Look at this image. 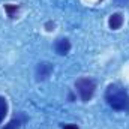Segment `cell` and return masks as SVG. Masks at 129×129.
I'll list each match as a JSON object with an SVG mask.
<instances>
[{"mask_svg": "<svg viewBox=\"0 0 129 129\" xmlns=\"http://www.w3.org/2000/svg\"><path fill=\"white\" fill-rule=\"evenodd\" d=\"M54 71V66L50 63V62H39L36 69H35V75H36V80L38 81H45L51 72Z\"/></svg>", "mask_w": 129, "mask_h": 129, "instance_id": "3957f363", "label": "cell"}, {"mask_svg": "<svg viewBox=\"0 0 129 129\" xmlns=\"http://www.w3.org/2000/svg\"><path fill=\"white\" fill-rule=\"evenodd\" d=\"M75 89L83 102H89L96 92V83L92 78H80L75 81Z\"/></svg>", "mask_w": 129, "mask_h": 129, "instance_id": "7a4b0ae2", "label": "cell"}, {"mask_svg": "<svg viewBox=\"0 0 129 129\" xmlns=\"http://www.w3.org/2000/svg\"><path fill=\"white\" fill-rule=\"evenodd\" d=\"M105 101L113 110L129 113V93L122 86L110 84L105 90Z\"/></svg>", "mask_w": 129, "mask_h": 129, "instance_id": "6da1fadb", "label": "cell"}, {"mask_svg": "<svg viewBox=\"0 0 129 129\" xmlns=\"http://www.w3.org/2000/svg\"><path fill=\"white\" fill-rule=\"evenodd\" d=\"M123 24V15L122 14H113L108 20V26L111 30H119Z\"/></svg>", "mask_w": 129, "mask_h": 129, "instance_id": "5b68a950", "label": "cell"}, {"mask_svg": "<svg viewBox=\"0 0 129 129\" xmlns=\"http://www.w3.org/2000/svg\"><path fill=\"white\" fill-rule=\"evenodd\" d=\"M23 122H24V117L20 114L18 117H14L8 125H5L2 129H20L21 128V125H23Z\"/></svg>", "mask_w": 129, "mask_h": 129, "instance_id": "8992f818", "label": "cell"}, {"mask_svg": "<svg viewBox=\"0 0 129 129\" xmlns=\"http://www.w3.org/2000/svg\"><path fill=\"white\" fill-rule=\"evenodd\" d=\"M6 114H8V101H6V98L0 96V125L5 120Z\"/></svg>", "mask_w": 129, "mask_h": 129, "instance_id": "52a82bcc", "label": "cell"}, {"mask_svg": "<svg viewBox=\"0 0 129 129\" xmlns=\"http://www.w3.org/2000/svg\"><path fill=\"white\" fill-rule=\"evenodd\" d=\"M54 51H56L59 56L68 54V53L71 51V42H69V39H66V38L57 39V41L54 42Z\"/></svg>", "mask_w": 129, "mask_h": 129, "instance_id": "277c9868", "label": "cell"}, {"mask_svg": "<svg viewBox=\"0 0 129 129\" xmlns=\"http://www.w3.org/2000/svg\"><path fill=\"white\" fill-rule=\"evenodd\" d=\"M18 6L15 5V6H12V5H5V11H6V14H8V17H11V18H14V14H17L18 12Z\"/></svg>", "mask_w": 129, "mask_h": 129, "instance_id": "ba28073f", "label": "cell"}, {"mask_svg": "<svg viewBox=\"0 0 129 129\" xmlns=\"http://www.w3.org/2000/svg\"><path fill=\"white\" fill-rule=\"evenodd\" d=\"M63 129H80V128L77 125H72L71 123V125H63Z\"/></svg>", "mask_w": 129, "mask_h": 129, "instance_id": "9c48e42d", "label": "cell"}]
</instances>
